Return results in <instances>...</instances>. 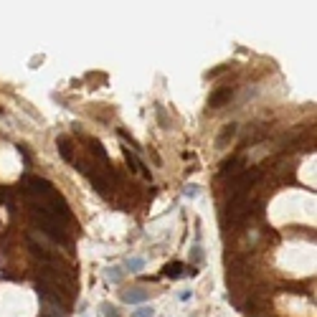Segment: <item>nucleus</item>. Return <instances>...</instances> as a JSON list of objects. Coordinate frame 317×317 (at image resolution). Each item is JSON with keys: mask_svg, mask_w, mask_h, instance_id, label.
<instances>
[{"mask_svg": "<svg viewBox=\"0 0 317 317\" xmlns=\"http://www.w3.org/2000/svg\"><path fill=\"white\" fill-rule=\"evenodd\" d=\"M33 218H36V223L41 226V231H44L49 239H53L56 244H66V241H69V234H66L63 221H61L58 216L49 213V211H44L41 206L33 203Z\"/></svg>", "mask_w": 317, "mask_h": 317, "instance_id": "1", "label": "nucleus"}, {"mask_svg": "<svg viewBox=\"0 0 317 317\" xmlns=\"http://www.w3.org/2000/svg\"><path fill=\"white\" fill-rule=\"evenodd\" d=\"M38 297H41V302H44V307L49 310L51 317H63V315H66L63 300L56 294V289L51 284H38Z\"/></svg>", "mask_w": 317, "mask_h": 317, "instance_id": "2", "label": "nucleus"}, {"mask_svg": "<svg viewBox=\"0 0 317 317\" xmlns=\"http://www.w3.org/2000/svg\"><path fill=\"white\" fill-rule=\"evenodd\" d=\"M249 208H251L249 206V193H234L228 206H226V221H231V223L241 221L249 213Z\"/></svg>", "mask_w": 317, "mask_h": 317, "instance_id": "3", "label": "nucleus"}, {"mask_svg": "<svg viewBox=\"0 0 317 317\" xmlns=\"http://www.w3.org/2000/svg\"><path fill=\"white\" fill-rule=\"evenodd\" d=\"M262 178V170L259 167H251V170H241L236 183H234V193H249V188L257 185V180Z\"/></svg>", "mask_w": 317, "mask_h": 317, "instance_id": "4", "label": "nucleus"}, {"mask_svg": "<svg viewBox=\"0 0 317 317\" xmlns=\"http://www.w3.org/2000/svg\"><path fill=\"white\" fill-rule=\"evenodd\" d=\"M165 277H170V279H180V277H196L198 274V269H193V266H185V264H180V262H173V264H167L165 266Z\"/></svg>", "mask_w": 317, "mask_h": 317, "instance_id": "5", "label": "nucleus"}, {"mask_svg": "<svg viewBox=\"0 0 317 317\" xmlns=\"http://www.w3.org/2000/svg\"><path fill=\"white\" fill-rule=\"evenodd\" d=\"M124 158H127V162H130V167H132V170L135 173H140V175H145L147 180H153V175H150V170H147V167H145V162L137 158V153H132L130 150V147H124Z\"/></svg>", "mask_w": 317, "mask_h": 317, "instance_id": "6", "label": "nucleus"}, {"mask_svg": "<svg viewBox=\"0 0 317 317\" xmlns=\"http://www.w3.org/2000/svg\"><path fill=\"white\" fill-rule=\"evenodd\" d=\"M231 97H234V89H218V92H213V94H211V99H208V107L211 109H218V107H223V104L231 99Z\"/></svg>", "mask_w": 317, "mask_h": 317, "instance_id": "7", "label": "nucleus"}, {"mask_svg": "<svg viewBox=\"0 0 317 317\" xmlns=\"http://www.w3.org/2000/svg\"><path fill=\"white\" fill-rule=\"evenodd\" d=\"M58 153H61L63 162H76V158H74V142L69 137H58Z\"/></svg>", "mask_w": 317, "mask_h": 317, "instance_id": "8", "label": "nucleus"}, {"mask_svg": "<svg viewBox=\"0 0 317 317\" xmlns=\"http://www.w3.org/2000/svg\"><path fill=\"white\" fill-rule=\"evenodd\" d=\"M147 297H150V292H147V289H127V292H122V300L130 302V305H140Z\"/></svg>", "mask_w": 317, "mask_h": 317, "instance_id": "9", "label": "nucleus"}, {"mask_svg": "<svg viewBox=\"0 0 317 317\" xmlns=\"http://www.w3.org/2000/svg\"><path fill=\"white\" fill-rule=\"evenodd\" d=\"M241 165H244L241 158H231V160H226L223 167H221V175H223V178H228V175H239V173H241Z\"/></svg>", "mask_w": 317, "mask_h": 317, "instance_id": "10", "label": "nucleus"}, {"mask_svg": "<svg viewBox=\"0 0 317 317\" xmlns=\"http://www.w3.org/2000/svg\"><path fill=\"white\" fill-rule=\"evenodd\" d=\"M236 130H239L236 124H226V127H223V132H221V135H218V140H216V142H218V147H226V142H228V140H234V137H236Z\"/></svg>", "mask_w": 317, "mask_h": 317, "instance_id": "11", "label": "nucleus"}, {"mask_svg": "<svg viewBox=\"0 0 317 317\" xmlns=\"http://www.w3.org/2000/svg\"><path fill=\"white\" fill-rule=\"evenodd\" d=\"M124 266H127V271H140V269L145 266V259H142V257H132V259L124 262Z\"/></svg>", "mask_w": 317, "mask_h": 317, "instance_id": "12", "label": "nucleus"}, {"mask_svg": "<svg viewBox=\"0 0 317 317\" xmlns=\"http://www.w3.org/2000/svg\"><path fill=\"white\" fill-rule=\"evenodd\" d=\"M107 279L109 282H119L122 279V266H109L107 269Z\"/></svg>", "mask_w": 317, "mask_h": 317, "instance_id": "13", "label": "nucleus"}, {"mask_svg": "<svg viewBox=\"0 0 317 317\" xmlns=\"http://www.w3.org/2000/svg\"><path fill=\"white\" fill-rule=\"evenodd\" d=\"M132 317H155V310L147 307V305H142L137 312H132Z\"/></svg>", "mask_w": 317, "mask_h": 317, "instance_id": "14", "label": "nucleus"}, {"mask_svg": "<svg viewBox=\"0 0 317 317\" xmlns=\"http://www.w3.org/2000/svg\"><path fill=\"white\" fill-rule=\"evenodd\" d=\"M102 315L104 317H119V312H117L114 305H102Z\"/></svg>", "mask_w": 317, "mask_h": 317, "instance_id": "15", "label": "nucleus"}, {"mask_svg": "<svg viewBox=\"0 0 317 317\" xmlns=\"http://www.w3.org/2000/svg\"><path fill=\"white\" fill-rule=\"evenodd\" d=\"M185 196H188V198H196V196H198V188H196V185H188V188H185Z\"/></svg>", "mask_w": 317, "mask_h": 317, "instance_id": "16", "label": "nucleus"}]
</instances>
